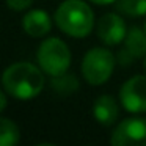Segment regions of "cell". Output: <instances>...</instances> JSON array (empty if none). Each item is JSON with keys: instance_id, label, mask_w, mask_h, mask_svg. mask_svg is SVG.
<instances>
[{"instance_id": "cell-1", "label": "cell", "mask_w": 146, "mask_h": 146, "mask_svg": "<svg viewBox=\"0 0 146 146\" xmlns=\"http://www.w3.org/2000/svg\"><path fill=\"white\" fill-rule=\"evenodd\" d=\"M44 71L32 63L19 61L8 66L2 77L3 90L19 101L33 99L44 88Z\"/></svg>"}, {"instance_id": "cell-14", "label": "cell", "mask_w": 146, "mask_h": 146, "mask_svg": "<svg viewBox=\"0 0 146 146\" xmlns=\"http://www.w3.org/2000/svg\"><path fill=\"white\" fill-rule=\"evenodd\" d=\"M33 3V0H7V5L10 10L13 11H25L30 8Z\"/></svg>"}, {"instance_id": "cell-2", "label": "cell", "mask_w": 146, "mask_h": 146, "mask_svg": "<svg viewBox=\"0 0 146 146\" xmlns=\"http://www.w3.org/2000/svg\"><path fill=\"white\" fill-rule=\"evenodd\" d=\"M55 22L63 33L85 38L94 25V14L83 0H64L55 11Z\"/></svg>"}, {"instance_id": "cell-6", "label": "cell", "mask_w": 146, "mask_h": 146, "mask_svg": "<svg viewBox=\"0 0 146 146\" xmlns=\"http://www.w3.org/2000/svg\"><path fill=\"white\" fill-rule=\"evenodd\" d=\"M119 101L130 113L146 111V76H133L121 86Z\"/></svg>"}, {"instance_id": "cell-17", "label": "cell", "mask_w": 146, "mask_h": 146, "mask_svg": "<svg viewBox=\"0 0 146 146\" xmlns=\"http://www.w3.org/2000/svg\"><path fill=\"white\" fill-rule=\"evenodd\" d=\"M143 66H145V71H146V57H145V63H143Z\"/></svg>"}, {"instance_id": "cell-9", "label": "cell", "mask_w": 146, "mask_h": 146, "mask_svg": "<svg viewBox=\"0 0 146 146\" xmlns=\"http://www.w3.org/2000/svg\"><path fill=\"white\" fill-rule=\"evenodd\" d=\"M22 29L32 38H42L52 29L50 17L42 10H32L22 17Z\"/></svg>"}, {"instance_id": "cell-3", "label": "cell", "mask_w": 146, "mask_h": 146, "mask_svg": "<svg viewBox=\"0 0 146 146\" xmlns=\"http://www.w3.org/2000/svg\"><path fill=\"white\" fill-rule=\"evenodd\" d=\"M38 64L47 76L57 77L68 72L71 66V52L66 42L60 38H47L36 52Z\"/></svg>"}, {"instance_id": "cell-13", "label": "cell", "mask_w": 146, "mask_h": 146, "mask_svg": "<svg viewBox=\"0 0 146 146\" xmlns=\"http://www.w3.org/2000/svg\"><path fill=\"white\" fill-rule=\"evenodd\" d=\"M116 8L119 13L127 16H145L146 14V0H116Z\"/></svg>"}, {"instance_id": "cell-10", "label": "cell", "mask_w": 146, "mask_h": 146, "mask_svg": "<svg viewBox=\"0 0 146 146\" xmlns=\"http://www.w3.org/2000/svg\"><path fill=\"white\" fill-rule=\"evenodd\" d=\"M93 113L99 124L102 126H113L118 118V104L110 94H102L96 99L93 105Z\"/></svg>"}, {"instance_id": "cell-11", "label": "cell", "mask_w": 146, "mask_h": 146, "mask_svg": "<svg viewBox=\"0 0 146 146\" xmlns=\"http://www.w3.org/2000/svg\"><path fill=\"white\" fill-rule=\"evenodd\" d=\"M50 86L57 94L60 96H69L79 88V80H77L76 76L72 74H61V76H57V77H52V82H50Z\"/></svg>"}, {"instance_id": "cell-18", "label": "cell", "mask_w": 146, "mask_h": 146, "mask_svg": "<svg viewBox=\"0 0 146 146\" xmlns=\"http://www.w3.org/2000/svg\"><path fill=\"white\" fill-rule=\"evenodd\" d=\"M143 30H145V33H146V22H145V29H143Z\"/></svg>"}, {"instance_id": "cell-8", "label": "cell", "mask_w": 146, "mask_h": 146, "mask_svg": "<svg viewBox=\"0 0 146 146\" xmlns=\"http://www.w3.org/2000/svg\"><path fill=\"white\" fill-rule=\"evenodd\" d=\"M146 57V33L138 27H132L123 41L118 61L121 64H132L135 60Z\"/></svg>"}, {"instance_id": "cell-16", "label": "cell", "mask_w": 146, "mask_h": 146, "mask_svg": "<svg viewBox=\"0 0 146 146\" xmlns=\"http://www.w3.org/2000/svg\"><path fill=\"white\" fill-rule=\"evenodd\" d=\"M90 2H93L96 5H108V3H113L115 0H90Z\"/></svg>"}, {"instance_id": "cell-7", "label": "cell", "mask_w": 146, "mask_h": 146, "mask_svg": "<svg viewBox=\"0 0 146 146\" xmlns=\"http://www.w3.org/2000/svg\"><path fill=\"white\" fill-rule=\"evenodd\" d=\"M98 38L107 46H118L124 41L127 32H126V24L123 17H119L115 13H107L99 19L98 27Z\"/></svg>"}, {"instance_id": "cell-4", "label": "cell", "mask_w": 146, "mask_h": 146, "mask_svg": "<svg viewBox=\"0 0 146 146\" xmlns=\"http://www.w3.org/2000/svg\"><path fill=\"white\" fill-rule=\"evenodd\" d=\"M115 57L108 49H90L82 60V74L90 85H102L113 74Z\"/></svg>"}, {"instance_id": "cell-15", "label": "cell", "mask_w": 146, "mask_h": 146, "mask_svg": "<svg viewBox=\"0 0 146 146\" xmlns=\"http://www.w3.org/2000/svg\"><path fill=\"white\" fill-rule=\"evenodd\" d=\"M7 94H8L7 91H5V93H0V110H2V111L7 108Z\"/></svg>"}, {"instance_id": "cell-5", "label": "cell", "mask_w": 146, "mask_h": 146, "mask_svg": "<svg viewBox=\"0 0 146 146\" xmlns=\"http://www.w3.org/2000/svg\"><path fill=\"white\" fill-rule=\"evenodd\" d=\"M110 143L113 146H146V119L129 118L115 127Z\"/></svg>"}, {"instance_id": "cell-12", "label": "cell", "mask_w": 146, "mask_h": 146, "mask_svg": "<svg viewBox=\"0 0 146 146\" xmlns=\"http://www.w3.org/2000/svg\"><path fill=\"white\" fill-rule=\"evenodd\" d=\"M19 141V129L8 118L0 119V146H14Z\"/></svg>"}]
</instances>
